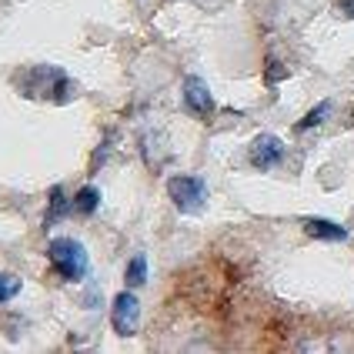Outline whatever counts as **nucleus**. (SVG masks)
I'll return each instance as SVG.
<instances>
[{"label":"nucleus","instance_id":"12","mask_svg":"<svg viewBox=\"0 0 354 354\" xmlns=\"http://www.w3.org/2000/svg\"><path fill=\"white\" fill-rule=\"evenodd\" d=\"M20 295V277L10 274V271H0V304L14 301Z\"/></svg>","mask_w":354,"mask_h":354},{"label":"nucleus","instance_id":"5","mask_svg":"<svg viewBox=\"0 0 354 354\" xmlns=\"http://www.w3.org/2000/svg\"><path fill=\"white\" fill-rule=\"evenodd\" d=\"M248 158H251V164H254L257 171H268V167L281 164V158H284V140L277 138V134H257L251 140Z\"/></svg>","mask_w":354,"mask_h":354},{"label":"nucleus","instance_id":"8","mask_svg":"<svg viewBox=\"0 0 354 354\" xmlns=\"http://www.w3.org/2000/svg\"><path fill=\"white\" fill-rule=\"evenodd\" d=\"M71 211H74V197H67L64 187L54 184V187H50V204H47V227H50V224H60Z\"/></svg>","mask_w":354,"mask_h":354},{"label":"nucleus","instance_id":"3","mask_svg":"<svg viewBox=\"0 0 354 354\" xmlns=\"http://www.w3.org/2000/svg\"><path fill=\"white\" fill-rule=\"evenodd\" d=\"M167 197L174 201V207L180 214H201L207 204V184L201 177L177 174L167 180Z\"/></svg>","mask_w":354,"mask_h":354},{"label":"nucleus","instance_id":"7","mask_svg":"<svg viewBox=\"0 0 354 354\" xmlns=\"http://www.w3.org/2000/svg\"><path fill=\"white\" fill-rule=\"evenodd\" d=\"M304 234L315 241H348V231L328 217H304Z\"/></svg>","mask_w":354,"mask_h":354},{"label":"nucleus","instance_id":"10","mask_svg":"<svg viewBox=\"0 0 354 354\" xmlns=\"http://www.w3.org/2000/svg\"><path fill=\"white\" fill-rule=\"evenodd\" d=\"M328 114H331V100H321L317 107H311V111L304 114V120H297V124H295V131H297V134H304V131H311V127H317V124H321V120L328 118Z\"/></svg>","mask_w":354,"mask_h":354},{"label":"nucleus","instance_id":"2","mask_svg":"<svg viewBox=\"0 0 354 354\" xmlns=\"http://www.w3.org/2000/svg\"><path fill=\"white\" fill-rule=\"evenodd\" d=\"M47 257H50V268L64 281H84L91 271V257L84 251V244L74 237H54L47 244Z\"/></svg>","mask_w":354,"mask_h":354},{"label":"nucleus","instance_id":"9","mask_svg":"<svg viewBox=\"0 0 354 354\" xmlns=\"http://www.w3.org/2000/svg\"><path fill=\"white\" fill-rule=\"evenodd\" d=\"M97 204H100V191L94 187V184H84L77 194H74V211L84 214V217L94 214V211H97Z\"/></svg>","mask_w":354,"mask_h":354},{"label":"nucleus","instance_id":"4","mask_svg":"<svg viewBox=\"0 0 354 354\" xmlns=\"http://www.w3.org/2000/svg\"><path fill=\"white\" fill-rule=\"evenodd\" d=\"M111 328L120 337H134L140 331V301L134 291H120L111 301Z\"/></svg>","mask_w":354,"mask_h":354},{"label":"nucleus","instance_id":"6","mask_svg":"<svg viewBox=\"0 0 354 354\" xmlns=\"http://www.w3.org/2000/svg\"><path fill=\"white\" fill-rule=\"evenodd\" d=\"M184 107L194 118H211L214 114V97H211L207 84L201 77H184Z\"/></svg>","mask_w":354,"mask_h":354},{"label":"nucleus","instance_id":"11","mask_svg":"<svg viewBox=\"0 0 354 354\" xmlns=\"http://www.w3.org/2000/svg\"><path fill=\"white\" fill-rule=\"evenodd\" d=\"M144 281H147V257L134 254L131 264H127V288H140Z\"/></svg>","mask_w":354,"mask_h":354},{"label":"nucleus","instance_id":"1","mask_svg":"<svg viewBox=\"0 0 354 354\" xmlns=\"http://www.w3.org/2000/svg\"><path fill=\"white\" fill-rule=\"evenodd\" d=\"M17 87L24 97H37V100H54V104H67L80 94V87L67 77L60 67L50 64H37V67H27L17 74Z\"/></svg>","mask_w":354,"mask_h":354}]
</instances>
